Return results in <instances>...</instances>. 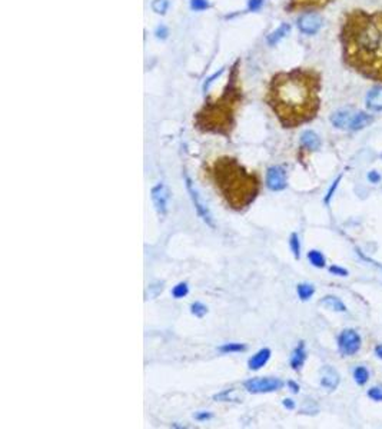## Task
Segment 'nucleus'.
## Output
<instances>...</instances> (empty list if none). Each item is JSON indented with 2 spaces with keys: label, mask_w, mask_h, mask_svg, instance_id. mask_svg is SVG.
I'll return each mask as SVG.
<instances>
[{
  "label": "nucleus",
  "mask_w": 382,
  "mask_h": 429,
  "mask_svg": "<svg viewBox=\"0 0 382 429\" xmlns=\"http://www.w3.org/2000/svg\"><path fill=\"white\" fill-rule=\"evenodd\" d=\"M321 73L297 68L276 73L268 86L266 101L283 127H297L311 122L321 106Z\"/></svg>",
  "instance_id": "f257e3e1"
},
{
  "label": "nucleus",
  "mask_w": 382,
  "mask_h": 429,
  "mask_svg": "<svg viewBox=\"0 0 382 429\" xmlns=\"http://www.w3.org/2000/svg\"><path fill=\"white\" fill-rule=\"evenodd\" d=\"M339 40L343 63L382 85V10L354 9L345 13Z\"/></svg>",
  "instance_id": "f03ea898"
},
{
  "label": "nucleus",
  "mask_w": 382,
  "mask_h": 429,
  "mask_svg": "<svg viewBox=\"0 0 382 429\" xmlns=\"http://www.w3.org/2000/svg\"><path fill=\"white\" fill-rule=\"evenodd\" d=\"M212 180L227 203L242 211L257 199L259 180L255 175L245 171L234 157H219L212 164Z\"/></svg>",
  "instance_id": "7ed1b4c3"
},
{
  "label": "nucleus",
  "mask_w": 382,
  "mask_h": 429,
  "mask_svg": "<svg viewBox=\"0 0 382 429\" xmlns=\"http://www.w3.org/2000/svg\"><path fill=\"white\" fill-rule=\"evenodd\" d=\"M238 63H235L229 80L222 94L208 101L203 108L196 115V126L203 132L220 133L228 135L234 126L235 112L238 109V105L242 101V93L239 83H238Z\"/></svg>",
  "instance_id": "20e7f679"
},
{
  "label": "nucleus",
  "mask_w": 382,
  "mask_h": 429,
  "mask_svg": "<svg viewBox=\"0 0 382 429\" xmlns=\"http://www.w3.org/2000/svg\"><path fill=\"white\" fill-rule=\"evenodd\" d=\"M185 180H186L187 193H189L190 199H192V203H194V206H195V209H196V212H198V215H199V218L202 219L203 222H205L208 226L215 227V222H213V218H212L211 211H209V208L206 206V203L203 202V199L201 197V195H199V192H198V189L195 187V185L192 183V180L189 179L187 176L185 178Z\"/></svg>",
  "instance_id": "39448f33"
},
{
  "label": "nucleus",
  "mask_w": 382,
  "mask_h": 429,
  "mask_svg": "<svg viewBox=\"0 0 382 429\" xmlns=\"http://www.w3.org/2000/svg\"><path fill=\"white\" fill-rule=\"evenodd\" d=\"M243 386L250 393H268L281 389L283 382L276 378H252L243 383Z\"/></svg>",
  "instance_id": "423d86ee"
},
{
  "label": "nucleus",
  "mask_w": 382,
  "mask_h": 429,
  "mask_svg": "<svg viewBox=\"0 0 382 429\" xmlns=\"http://www.w3.org/2000/svg\"><path fill=\"white\" fill-rule=\"evenodd\" d=\"M338 346H339L341 353L351 356L358 352L359 346H361V338L354 329H346L338 338Z\"/></svg>",
  "instance_id": "0eeeda50"
},
{
  "label": "nucleus",
  "mask_w": 382,
  "mask_h": 429,
  "mask_svg": "<svg viewBox=\"0 0 382 429\" xmlns=\"http://www.w3.org/2000/svg\"><path fill=\"white\" fill-rule=\"evenodd\" d=\"M150 197H152V202H153V206H155L156 212L159 215H166L168 213V205H169V199H171V192L166 185L164 183H157L156 186L152 187L150 190Z\"/></svg>",
  "instance_id": "6e6552de"
},
{
  "label": "nucleus",
  "mask_w": 382,
  "mask_h": 429,
  "mask_svg": "<svg viewBox=\"0 0 382 429\" xmlns=\"http://www.w3.org/2000/svg\"><path fill=\"white\" fill-rule=\"evenodd\" d=\"M266 186L271 190L279 192L286 187V172L281 166H272L266 173Z\"/></svg>",
  "instance_id": "1a4fd4ad"
},
{
  "label": "nucleus",
  "mask_w": 382,
  "mask_h": 429,
  "mask_svg": "<svg viewBox=\"0 0 382 429\" xmlns=\"http://www.w3.org/2000/svg\"><path fill=\"white\" fill-rule=\"evenodd\" d=\"M324 24V20L318 13H305L299 17L298 26L305 35H315Z\"/></svg>",
  "instance_id": "9d476101"
},
{
  "label": "nucleus",
  "mask_w": 382,
  "mask_h": 429,
  "mask_svg": "<svg viewBox=\"0 0 382 429\" xmlns=\"http://www.w3.org/2000/svg\"><path fill=\"white\" fill-rule=\"evenodd\" d=\"M332 0H289L286 10L297 12V10H306V9H322L329 5Z\"/></svg>",
  "instance_id": "9b49d317"
},
{
  "label": "nucleus",
  "mask_w": 382,
  "mask_h": 429,
  "mask_svg": "<svg viewBox=\"0 0 382 429\" xmlns=\"http://www.w3.org/2000/svg\"><path fill=\"white\" fill-rule=\"evenodd\" d=\"M367 108L374 112L382 110V86H375L367 94Z\"/></svg>",
  "instance_id": "f8f14e48"
},
{
  "label": "nucleus",
  "mask_w": 382,
  "mask_h": 429,
  "mask_svg": "<svg viewBox=\"0 0 382 429\" xmlns=\"http://www.w3.org/2000/svg\"><path fill=\"white\" fill-rule=\"evenodd\" d=\"M321 385H322L324 388H327V389L334 390L336 386L339 385V375L336 374V371H334L332 368H324Z\"/></svg>",
  "instance_id": "ddd939ff"
},
{
  "label": "nucleus",
  "mask_w": 382,
  "mask_h": 429,
  "mask_svg": "<svg viewBox=\"0 0 382 429\" xmlns=\"http://www.w3.org/2000/svg\"><path fill=\"white\" fill-rule=\"evenodd\" d=\"M269 358H271V349L264 348V349L258 351L257 353L249 359V362H248L249 369H252V371H258V369H261L262 367H265L266 362L269 360Z\"/></svg>",
  "instance_id": "4468645a"
},
{
  "label": "nucleus",
  "mask_w": 382,
  "mask_h": 429,
  "mask_svg": "<svg viewBox=\"0 0 382 429\" xmlns=\"http://www.w3.org/2000/svg\"><path fill=\"white\" fill-rule=\"evenodd\" d=\"M301 143L302 146L309 150H318L321 148L320 136L312 130H305L301 136Z\"/></svg>",
  "instance_id": "2eb2a0df"
},
{
  "label": "nucleus",
  "mask_w": 382,
  "mask_h": 429,
  "mask_svg": "<svg viewBox=\"0 0 382 429\" xmlns=\"http://www.w3.org/2000/svg\"><path fill=\"white\" fill-rule=\"evenodd\" d=\"M351 120H352V115L349 110H338V112L334 113L332 117H331L332 125L335 126V127H338V129H343V127L349 126Z\"/></svg>",
  "instance_id": "dca6fc26"
},
{
  "label": "nucleus",
  "mask_w": 382,
  "mask_h": 429,
  "mask_svg": "<svg viewBox=\"0 0 382 429\" xmlns=\"http://www.w3.org/2000/svg\"><path fill=\"white\" fill-rule=\"evenodd\" d=\"M372 122V116H369L365 112H359L355 116L352 117L351 123H349V129L351 130H359L364 129L365 126H368Z\"/></svg>",
  "instance_id": "f3484780"
},
{
  "label": "nucleus",
  "mask_w": 382,
  "mask_h": 429,
  "mask_svg": "<svg viewBox=\"0 0 382 429\" xmlns=\"http://www.w3.org/2000/svg\"><path fill=\"white\" fill-rule=\"evenodd\" d=\"M305 359H306V352H305V346L304 343L301 342L298 345V348L294 351L292 353V358H291V367L294 368L295 371H299L302 365H304Z\"/></svg>",
  "instance_id": "a211bd4d"
},
{
  "label": "nucleus",
  "mask_w": 382,
  "mask_h": 429,
  "mask_svg": "<svg viewBox=\"0 0 382 429\" xmlns=\"http://www.w3.org/2000/svg\"><path fill=\"white\" fill-rule=\"evenodd\" d=\"M321 305H324V306H327L328 309H332V311H336V312H345L346 311V308H345V305L338 299V298L335 296H327L324 298L322 301H321Z\"/></svg>",
  "instance_id": "6ab92c4d"
},
{
  "label": "nucleus",
  "mask_w": 382,
  "mask_h": 429,
  "mask_svg": "<svg viewBox=\"0 0 382 429\" xmlns=\"http://www.w3.org/2000/svg\"><path fill=\"white\" fill-rule=\"evenodd\" d=\"M289 30H291V26H289V24H282L278 30L273 31L272 35H269V38H268V43H269V45H275V43H278L282 38H285V35H286Z\"/></svg>",
  "instance_id": "aec40b11"
},
{
  "label": "nucleus",
  "mask_w": 382,
  "mask_h": 429,
  "mask_svg": "<svg viewBox=\"0 0 382 429\" xmlns=\"http://www.w3.org/2000/svg\"><path fill=\"white\" fill-rule=\"evenodd\" d=\"M308 259L311 262L312 265L316 266V268H324L325 266V256L321 253L320 250H311L308 253Z\"/></svg>",
  "instance_id": "412c9836"
},
{
  "label": "nucleus",
  "mask_w": 382,
  "mask_h": 429,
  "mask_svg": "<svg viewBox=\"0 0 382 429\" xmlns=\"http://www.w3.org/2000/svg\"><path fill=\"white\" fill-rule=\"evenodd\" d=\"M313 292H315V289H313V286L309 285V283H301V285H298V295H299V298H301L302 301H308V299L313 295Z\"/></svg>",
  "instance_id": "4be33fe9"
},
{
  "label": "nucleus",
  "mask_w": 382,
  "mask_h": 429,
  "mask_svg": "<svg viewBox=\"0 0 382 429\" xmlns=\"http://www.w3.org/2000/svg\"><path fill=\"white\" fill-rule=\"evenodd\" d=\"M246 349L243 343H225L219 348V351L224 353H232V352H242Z\"/></svg>",
  "instance_id": "5701e85b"
},
{
  "label": "nucleus",
  "mask_w": 382,
  "mask_h": 429,
  "mask_svg": "<svg viewBox=\"0 0 382 429\" xmlns=\"http://www.w3.org/2000/svg\"><path fill=\"white\" fill-rule=\"evenodd\" d=\"M187 293H189V288H187V283H185V282H180V283H178L175 288L172 289V295L176 299L186 296Z\"/></svg>",
  "instance_id": "b1692460"
},
{
  "label": "nucleus",
  "mask_w": 382,
  "mask_h": 429,
  "mask_svg": "<svg viewBox=\"0 0 382 429\" xmlns=\"http://www.w3.org/2000/svg\"><path fill=\"white\" fill-rule=\"evenodd\" d=\"M354 378H355V381H357L358 385H364V383L368 381L369 374H368V371L365 369V368L359 367L355 369V372H354Z\"/></svg>",
  "instance_id": "393cba45"
},
{
  "label": "nucleus",
  "mask_w": 382,
  "mask_h": 429,
  "mask_svg": "<svg viewBox=\"0 0 382 429\" xmlns=\"http://www.w3.org/2000/svg\"><path fill=\"white\" fill-rule=\"evenodd\" d=\"M190 312L194 313L195 316H198V318H202L208 312V308L203 304H201V302H195V304L190 305Z\"/></svg>",
  "instance_id": "a878e982"
},
{
  "label": "nucleus",
  "mask_w": 382,
  "mask_h": 429,
  "mask_svg": "<svg viewBox=\"0 0 382 429\" xmlns=\"http://www.w3.org/2000/svg\"><path fill=\"white\" fill-rule=\"evenodd\" d=\"M289 245H291V249L294 252L295 257H299V252H301V245H299V238H298L297 234L291 235V241H289Z\"/></svg>",
  "instance_id": "bb28decb"
},
{
  "label": "nucleus",
  "mask_w": 382,
  "mask_h": 429,
  "mask_svg": "<svg viewBox=\"0 0 382 429\" xmlns=\"http://www.w3.org/2000/svg\"><path fill=\"white\" fill-rule=\"evenodd\" d=\"M152 9L155 10L156 13L164 15L165 12L168 10V0H153V3H152Z\"/></svg>",
  "instance_id": "cd10ccee"
},
{
  "label": "nucleus",
  "mask_w": 382,
  "mask_h": 429,
  "mask_svg": "<svg viewBox=\"0 0 382 429\" xmlns=\"http://www.w3.org/2000/svg\"><path fill=\"white\" fill-rule=\"evenodd\" d=\"M190 8L194 10H205L209 8L208 0H190Z\"/></svg>",
  "instance_id": "c85d7f7f"
},
{
  "label": "nucleus",
  "mask_w": 382,
  "mask_h": 429,
  "mask_svg": "<svg viewBox=\"0 0 382 429\" xmlns=\"http://www.w3.org/2000/svg\"><path fill=\"white\" fill-rule=\"evenodd\" d=\"M368 397L375 401H382V388H372L368 390Z\"/></svg>",
  "instance_id": "c756f323"
},
{
  "label": "nucleus",
  "mask_w": 382,
  "mask_h": 429,
  "mask_svg": "<svg viewBox=\"0 0 382 429\" xmlns=\"http://www.w3.org/2000/svg\"><path fill=\"white\" fill-rule=\"evenodd\" d=\"M231 392H234V389L224 390L222 393H219V395H215V397H213V399H216V401H231V398H228Z\"/></svg>",
  "instance_id": "7c9ffc66"
},
{
  "label": "nucleus",
  "mask_w": 382,
  "mask_h": 429,
  "mask_svg": "<svg viewBox=\"0 0 382 429\" xmlns=\"http://www.w3.org/2000/svg\"><path fill=\"white\" fill-rule=\"evenodd\" d=\"M329 272L339 275V276H346V275H348V271H345V269L339 268V266H331V268H329Z\"/></svg>",
  "instance_id": "2f4dec72"
},
{
  "label": "nucleus",
  "mask_w": 382,
  "mask_h": 429,
  "mask_svg": "<svg viewBox=\"0 0 382 429\" xmlns=\"http://www.w3.org/2000/svg\"><path fill=\"white\" fill-rule=\"evenodd\" d=\"M211 418L212 414H209V412H198V414L195 415L196 421H208V419H211Z\"/></svg>",
  "instance_id": "473e14b6"
},
{
  "label": "nucleus",
  "mask_w": 382,
  "mask_h": 429,
  "mask_svg": "<svg viewBox=\"0 0 382 429\" xmlns=\"http://www.w3.org/2000/svg\"><path fill=\"white\" fill-rule=\"evenodd\" d=\"M339 180H341V176H339V178H338V179L334 182V185H332V186H331V189H329V192H328L327 197H325V202H327V203L331 201V197H332V193H334V190H335L336 186H338V182H339Z\"/></svg>",
  "instance_id": "72a5a7b5"
},
{
  "label": "nucleus",
  "mask_w": 382,
  "mask_h": 429,
  "mask_svg": "<svg viewBox=\"0 0 382 429\" xmlns=\"http://www.w3.org/2000/svg\"><path fill=\"white\" fill-rule=\"evenodd\" d=\"M262 3H264V0H249V9L250 10H258Z\"/></svg>",
  "instance_id": "f704fd0d"
},
{
  "label": "nucleus",
  "mask_w": 382,
  "mask_h": 429,
  "mask_svg": "<svg viewBox=\"0 0 382 429\" xmlns=\"http://www.w3.org/2000/svg\"><path fill=\"white\" fill-rule=\"evenodd\" d=\"M368 179L371 180L372 183H376V182L381 179V178H379V175H378L376 172H371V173L368 175Z\"/></svg>",
  "instance_id": "c9c22d12"
},
{
  "label": "nucleus",
  "mask_w": 382,
  "mask_h": 429,
  "mask_svg": "<svg viewBox=\"0 0 382 429\" xmlns=\"http://www.w3.org/2000/svg\"><path fill=\"white\" fill-rule=\"evenodd\" d=\"M283 406L288 408V409H294V408H295V404H294L292 399H285V401H283Z\"/></svg>",
  "instance_id": "e433bc0d"
},
{
  "label": "nucleus",
  "mask_w": 382,
  "mask_h": 429,
  "mask_svg": "<svg viewBox=\"0 0 382 429\" xmlns=\"http://www.w3.org/2000/svg\"><path fill=\"white\" fill-rule=\"evenodd\" d=\"M288 385H289V388L294 390V392H298V389H299V386H298L295 382H289Z\"/></svg>",
  "instance_id": "4c0bfd02"
},
{
  "label": "nucleus",
  "mask_w": 382,
  "mask_h": 429,
  "mask_svg": "<svg viewBox=\"0 0 382 429\" xmlns=\"http://www.w3.org/2000/svg\"><path fill=\"white\" fill-rule=\"evenodd\" d=\"M375 352H376V355H378L379 358H382V345H379V346H376V349H375Z\"/></svg>",
  "instance_id": "58836bf2"
}]
</instances>
